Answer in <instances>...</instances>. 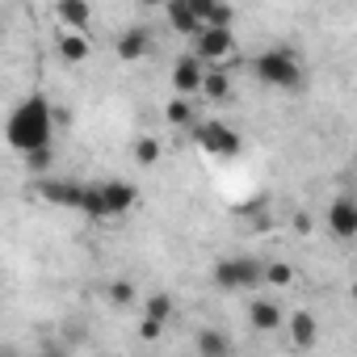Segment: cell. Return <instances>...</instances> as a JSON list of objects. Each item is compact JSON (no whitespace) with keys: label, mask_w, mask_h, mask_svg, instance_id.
Returning <instances> with one entry per match:
<instances>
[{"label":"cell","mask_w":357,"mask_h":357,"mask_svg":"<svg viewBox=\"0 0 357 357\" xmlns=\"http://www.w3.org/2000/svg\"><path fill=\"white\" fill-rule=\"evenodd\" d=\"M5 139L22 155L38 151V147H51V139H55V109H51V101L43 93H26L5 118Z\"/></svg>","instance_id":"6da1fadb"},{"label":"cell","mask_w":357,"mask_h":357,"mask_svg":"<svg viewBox=\"0 0 357 357\" xmlns=\"http://www.w3.org/2000/svg\"><path fill=\"white\" fill-rule=\"evenodd\" d=\"M252 76L265 84V89H278V93H298L303 89V63H298V55L294 51H286V47H273V51H261L257 59H252Z\"/></svg>","instance_id":"7a4b0ae2"},{"label":"cell","mask_w":357,"mask_h":357,"mask_svg":"<svg viewBox=\"0 0 357 357\" xmlns=\"http://www.w3.org/2000/svg\"><path fill=\"white\" fill-rule=\"evenodd\" d=\"M215 286L223 294H244L261 286V261L257 257H223L215 265Z\"/></svg>","instance_id":"3957f363"},{"label":"cell","mask_w":357,"mask_h":357,"mask_svg":"<svg viewBox=\"0 0 357 357\" xmlns=\"http://www.w3.org/2000/svg\"><path fill=\"white\" fill-rule=\"evenodd\" d=\"M194 135H198V147H202L206 155H215V160H231V155H240V147H244V139H240L227 122H194Z\"/></svg>","instance_id":"277c9868"},{"label":"cell","mask_w":357,"mask_h":357,"mask_svg":"<svg viewBox=\"0 0 357 357\" xmlns=\"http://www.w3.org/2000/svg\"><path fill=\"white\" fill-rule=\"evenodd\" d=\"M194 55L202 63H223L236 55V38H231V26H202L194 34Z\"/></svg>","instance_id":"5b68a950"},{"label":"cell","mask_w":357,"mask_h":357,"mask_svg":"<svg viewBox=\"0 0 357 357\" xmlns=\"http://www.w3.org/2000/svg\"><path fill=\"white\" fill-rule=\"evenodd\" d=\"M97 194H101V211H105V219L130 215L135 202H139V190H135L130 181H97Z\"/></svg>","instance_id":"8992f818"},{"label":"cell","mask_w":357,"mask_h":357,"mask_svg":"<svg viewBox=\"0 0 357 357\" xmlns=\"http://www.w3.org/2000/svg\"><path fill=\"white\" fill-rule=\"evenodd\" d=\"M324 223H328V231H332L336 240H353V236H357V202H353L349 194H340V198L328 206Z\"/></svg>","instance_id":"52a82bcc"},{"label":"cell","mask_w":357,"mask_h":357,"mask_svg":"<svg viewBox=\"0 0 357 357\" xmlns=\"http://www.w3.org/2000/svg\"><path fill=\"white\" fill-rule=\"evenodd\" d=\"M202 72H206V63L198 55H181L172 63V93L176 97H194L202 89Z\"/></svg>","instance_id":"ba28073f"},{"label":"cell","mask_w":357,"mask_h":357,"mask_svg":"<svg viewBox=\"0 0 357 357\" xmlns=\"http://www.w3.org/2000/svg\"><path fill=\"white\" fill-rule=\"evenodd\" d=\"M151 30L147 26H126L122 34H118V43H114V51L126 59V63H139V59H147L151 55Z\"/></svg>","instance_id":"9c48e42d"},{"label":"cell","mask_w":357,"mask_h":357,"mask_svg":"<svg viewBox=\"0 0 357 357\" xmlns=\"http://www.w3.org/2000/svg\"><path fill=\"white\" fill-rule=\"evenodd\" d=\"M55 22H59L63 30H80V34H89L93 5H89V0H55Z\"/></svg>","instance_id":"30bf717a"},{"label":"cell","mask_w":357,"mask_h":357,"mask_svg":"<svg viewBox=\"0 0 357 357\" xmlns=\"http://www.w3.org/2000/svg\"><path fill=\"white\" fill-rule=\"evenodd\" d=\"M164 17H168V26L176 30V34H185V38H194L198 30H202V22H198V13L190 9V0H164Z\"/></svg>","instance_id":"8fae6325"},{"label":"cell","mask_w":357,"mask_h":357,"mask_svg":"<svg viewBox=\"0 0 357 357\" xmlns=\"http://www.w3.org/2000/svg\"><path fill=\"white\" fill-rule=\"evenodd\" d=\"M168 319H172V294H164V290H160V294H151V298H147V315H143V336H147V340H151V336H160Z\"/></svg>","instance_id":"7c38bea8"},{"label":"cell","mask_w":357,"mask_h":357,"mask_svg":"<svg viewBox=\"0 0 357 357\" xmlns=\"http://www.w3.org/2000/svg\"><path fill=\"white\" fill-rule=\"evenodd\" d=\"M248 319H252V328H261V332H278V328L286 324V311H282V303H273V298H252V303H248Z\"/></svg>","instance_id":"4fadbf2b"},{"label":"cell","mask_w":357,"mask_h":357,"mask_svg":"<svg viewBox=\"0 0 357 357\" xmlns=\"http://www.w3.org/2000/svg\"><path fill=\"white\" fill-rule=\"evenodd\" d=\"M55 51H59L63 63H84V59L93 55V43H89V34H80V30H63L59 43H55Z\"/></svg>","instance_id":"5bb4252c"},{"label":"cell","mask_w":357,"mask_h":357,"mask_svg":"<svg viewBox=\"0 0 357 357\" xmlns=\"http://www.w3.org/2000/svg\"><path fill=\"white\" fill-rule=\"evenodd\" d=\"M315 340H319L315 315H311V311H294V315H290V344H294V349H315Z\"/></svg>","instance_id":"9a60e30c"},{"label":"cell","mask_w":357,"mask_h":357,"mask_svg":"<svg viewBox=\"0 0 357 357\" xmlns=\"http://www.w3.org/2000/svg\"><path fill=\"white\" fill-rule=\"evenodd\" d=\"M38 190H43V202H55V206H72V211H76V198H80V185H76V181H63V176H47Z\"/></svg>","instance_id":"2e32d148"},{"label":"cell","mask_w":357,"mask_h":357,"mask_svg":"<svg viewBox=\"0 0 357 357\" xmlns=\"http://www.w3.org/2000/svg\"><path fill=\"white\" fill-rule=\"evenodd\" d=\"M198 93H206L211 101L231 97V76L223 72V63H206V72H202V89H198Z\"/></svg>","instance_id":"e0dca14e"},{"label":"cell","mask_w":357,"mask_h":357,"mask_svg":"<svg viewBox=\"0 0 357 357\" xmlns=\"http://www.w3.org/2000/svg\"><path fill=\"white\" fill-rule=\"evenodd\" d=\"M194 349H198L202 357H223V353H231L236 344H231V336H227V332H215V328H206V332H198Z\"/></svg>","instance_id":"ac0fdd59"},{"label":"cell","mask_w":357,"mask_h":357,"mask_svg":"<svg viewBox=\"0 0 357 357\" xmlns=\"http://www.w3.org/2000/svg\"><path fill=\"white\" fill-rule=\"evenodd\" d=\"M164 118H168L172 126H194V122H198V114H194L190 97H172V101H168V109H164Z\"/></svg>","instance_id":"d6986e66"},{"label":"cell","mask_w":357,"mask_h":357,"mask_svg":"<svg viewBox=\"0 0 357 357\" xmlns=\"http://www.w3.org/2000/svg\"><path fill=\"white\" fill-rule=\"evenodd\" d=\"M294 282V269L286 261H261V286H290Z\"/></svg>","instance_id":"ffe728a7"},{"label":"cell","mask_w":357,"mask_h":357,"mask_svg":"<svg viewBox=\"0 0 357 357\" xmlns=\"http://www.w3.org/2000/svg\"><path fill=\"white\" fill-rule=\"evenodd\" d=\"M135 160H139L143 168H151V164L160 160V139H151V135H143V139L135 143Z\"/></svg>","instance_id":"44dd1931"},{"label":"cell","mask_w":357,"mask_h":357,"mask_svg":"<svg viewBox=\"0 0 357 357\" xmlns=\"http://www.w3.org/2000/svg\"><path fill=\"white\" fill-rule=\"evenodd\" d=\"M26 164H30V172H47L51 164H55V155H51V147H38V151H26Z\"/></svg>","instance_id":"7402d4cb"},{"label":"cell","mask_w":357,"mask_h":357,"mask_svg":"<svg viewBox=\"0 0 357 357\" xmlns=\"http://www.w3.org/2000/svg\"><path fill=\"white\" fill-rule=\"evenodd\" d=\"M109 303L130 307V303H135V282H114V286H109Z\"/></svg>","instance_id":"603a6c76"},{"label":"cell","mask_w":357,"mask_h":357,"mask_svg":"<svg viewBox=\"0 0 357 357\" xmlns=\"http://www.w3.org/2000/svg\"><path fill=\"white\" fill-rule=\"evenodd\" d=\"M231 17H236V9L227 5V0H219V5H215V13L206 17V26H231Z\"/></svg>","instance_id":"cb8c5ba5"},{"label":"cell","mask_w":357,"mask_h":357,"mask_svg":"<svg viewBox=\"0 0 357 357\" xmlns=\"http://www.w3.org/2000/svg\"><path fill=\"white\" fill-rule=\"evenodd\" d=\"M215 5H219V0H190V9L198 13V22H202V26H206V17L215 13Z\"/></svg>","instance_id":"d4e9b609"},{"label":"cell","mask_w":357,"mask_h":357,"mask_svg":"<svg viewBox=\"0 0 357 357\" xmlns=\"http://www.w3.org/2000/svg\"><path fill=\"white\" fill-rule=\"evenodd\" d=\"M139 5H147V9H160V5H164V0H139Z\"/></svg>","instance_id":"484cf974"}]
</instances>
